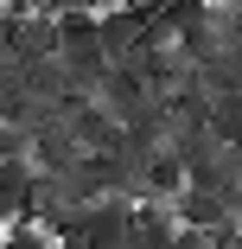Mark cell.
<instances>
[{
    "label": "cell",
    "instance_id": "1",
    "mask_svg": "<svg viewBox=\"0 0 242 249\" xmlns=\"http://www.w3.org/2000/svg\"><path fill=\"white\" fill-rule=\"evenodd\" d=\"M147 7H102L96 13V38H102V58L109 64H134L140 58V38H147Z\"/></svg>",
    "mask_w": 242,
    "mask_h": 249
},
{
    "label": "cell",
    "instance_id": "2",
    "mask_svg": "<svg viewBox=\"0 0 242 249\" xmlns=\"http://www.w3.org/2000/svg\"><path fill=\"white\" fill-rule=\"evenodd\" d=\"M77 236L89 249H134V205L128 198H96L77 217Z\"/></svg>",
    "mask_w": 242,
    "mask_h": 249
},
{
    "label": "cell",
    "instance_id": "3",
    "mask_svg": "<svg viewBox=\"0 0 242 249\" xmlns=\"http://www.w3.org/2000/svg\"><path fill=\"white\" fill-rule=\"evenodd\" d=\"M32 198H38V166L26 160H0V211L7 224H32Z\"/></svg>",
    "mask_w": 242,
    "mask_h": 249
},
{
    "label": "cell",
    "instance_id": "4",
    "mask_svg": "<svg viewBox=\"0 0 242 249\" xmlns=\"http://www.w3.org/2000/svg\"><path fill=\"white\" fill-rule=\"evenodd\" d=\"M172 217H178V230H204V236H210V230H223L236 211L223 205V198H210V192H191V185H185V192L172 198Z\"/></svg>",
    "mask_w": 242,
    "mask_h": 249
},
{
    "label": "cell",
    "instance_id": "5",
    "mask_svg": "<svg viewBox=\"0 0 242 249\" xmlns=\"http://www.w3.org/2000/svg\"><path fill=\"white\" fill-rule=\"evenodd\" d=\"M172 236H178L172 205H140L134 211V249H172Z\"/></svg>",
    "mask_w": 242,
    "mask_h": 249
},
{
    "label": "cell",
    "instance_id": "6",
    "mask_svg": "<svg viewBox=\"0 0 242 249\" xmlns=\"http://www.w3.org/2000/svg\"><path fill=\"white\" fill-rule=\"evenodd\" d=\"M204 134L223 141V147L242 134V89H236V96H210V109H204Z\"/></svg>",
    "mask_w": 242,
    "mask_h": 249
},
{
    "label": "cell",
    "instance_id": "7",
    "mask_svg": "<svg viewBox=\"0 0 242 249\" xmlns=\"http://www.w3.org/2000/svg\"><path fill=\"white\" fill-rule=\"evenodd\" d=\"M0 236H7V249H51V230H38V224H7Z\"/></svg>",
    "mask_w": 242,
    "mask_h": 249
},
{
    "label": "cell",
    "instance_id": "8",
    "mask_svg": "<svg viewBox=\"0 0 242 249\" xmlns=\"http://www.w3.org/2000/svg\"><path fill=\"white\" fill-rule=\"evenodd\" d=\"M109 0H51V19H64V13H102Z\"/></svg>",
    "mask_w": 242,
    "mask_h": 249
},
{
    "label": "cell",
    "instance_id": "9",
    "mask_svg": "<svg viewBox=\"0 0 242 249\" xmlns=\"http://www.w3.org/2000/svg\"><path fill=\"white\" fill-rule=\"evenodd\" d=\"M13 13H51V0H7Z\"/></svg>",
    "mask_w": 242,
    "mask_h": 249
},
{
    "label": "cell",
    "instance_id": "10",
    "mask_svg": "<svg viewBox=\"0 0 242 249\" xmlns=\"http://www.w3.org/2000/svg\"><path fill=\"white\" fill-rule=\"evenodd\" d=\"M229 154H236V166H242V134H236V141H229Z\"/></svg>",
    "mask_w": 242,
    "mask_h": 249
},
{
    "label": "cell",
    "instance_id": "11",
    "mask_svg": "<svg viewBox=\"0 0 242 249\" xmlns=\"http://www.w3.org/2000/svg\"><path fill=\"white\" fill-rule=\"evenodd\" d=\"M236 236H242V205H236Z\"/></svg>",
    "mask_w": 242,
    "mask_h": 249
},
{
    "label": "cell",
    "instance_id": "12",
    "mask_svg": "<svg viewBox=\"0 0 242 249\" xmlns=\"http://www.w3.org/2000/svg\"><path fill=\"white\" fill-rule=\"evenodd\" d=\"M223 7H242V0H223Z\"/></svg>",
    "mask_w": 242,
    "mask_h": 249
}]
</instances>
